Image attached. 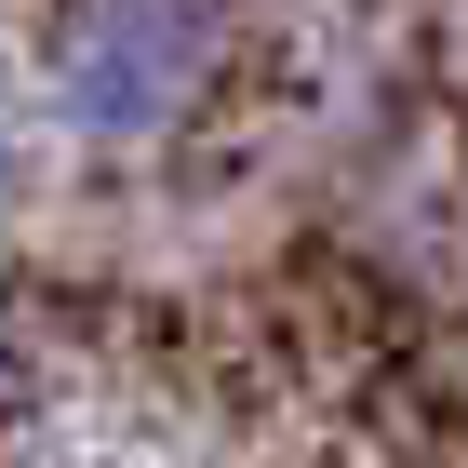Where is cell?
Instances as JSON below:
<instances>
[{
    "instance_id": "obj_1",
    "label": "cell",
    "mask_w": 468,
    "mask_h": 468,
    "mask_svg": "<svg viewBox=\"0 0 468 468\" xmlns=\"http://www.w3.org/2000/svg\"><path fill=\"white\" fill-rule=\"evenodd\" d=\"M241 54V0H54L40 94L80 147H161L215 108Z\"/></svg>"
},
{
    "instance_id": "obj_2",
    "label": "cell",
    "mask_w": 468,
    "mask_h": 468,
    "mask_svg": "<svg viewBox=\"0 0 468 468\" xmlns=\"http://www.w3.org/2000/svg\"><path fill=\"white\" fill-rule=\"evenodd\" d=\"M0 228H14V147H0Z\"/></svg>"
}]
</instances>
